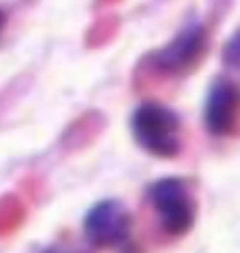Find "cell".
<instances>
[{
    "label": "cell",
    "mask_w": 240,
    "mask_h": 253,
    "mask_svg": "<svg viewBox=\"0 0 240 253\" xmlns=\"http://www.w3.org/2000/svg\"><path fill=\"white\" fill-rule=\"evenodd\" d=\"M131 131H133L137 144L153 157L172 159L180 153V120L165 105H140L131 118Z\"/></svg>",
    "instance_id": "1"
},
{
    "label": "cell",
    "mask_w": 240,
    "mask_h": 253,
    "mask_svg": "<svg viewBox=\"0 0 240 253\" xmlns=\"http://www.w3.org/2000/svg\"><path fill=\"white\" fill-rule=\"evenodd\" d=\"M150 202L159 212L163 230L172 236H182L195 221V206L180 178H161L150 187Z\"/></svg>",
    "instance_id": "2"
},
{
    "label": "cell",
    "mask_w": 240,
    "mask_h": 253,
    "mask_svg": "<svg viewBox=\"0 0 240 253\" xmlns=\"http://www.w3.org/2000/svg\"><path fill=\"white\" fill-rule=\"evenodd\" d=\"M131 230V217L120 202L105 200L99 202L88 211L84 219V232L88 240L94 247H103V249H112V247L122 245L129 236Z\"/></svg>",
    "instance_id": "3"
},
{
    "label": "cell",
    "mask_w": 240,
    "mask_h": 253,
    "mask_svg": "<svg viewBox=\"0 0 240 253\" xmlns=\"http://www.w3.org/2000/svg\"><path fill=\"white\" fill-rule=\"evenodd\" d=\"M204 47L206 35L201 26L185 28L167 45H163L153 54V65L163 73H185L200 60Z\"/></svg>",
    "instance_id": "4"
},
{
    "label": "cell",
    "mask_w": 240,
    "mask_h": 253,
    "mask_svg": "<svg viewBox=\"0 0 240 253\" xmlns=\"http://www.w3.org/2000/svg\"><path fill=\"white\" fill-rule=\"evenodd\" d=\"M238 112V90L230 82H219L212 86L206 101V126L210 133L225 135L234 129Z\"/></svg>",
    "instance_id": "5"
},
{
    "label": "cell",
    "mask_w": 240,
    "mask_h": 253,
    "mask_svg": "<svg viewBox=\"0 0 240 253\" xmlns=\"http://www.w3.org/2000/svg\"><path fill=\"white\" fill-rule=\"evenodd\" d=\"M223 58H225L227 65L240 69V33L227 41V45L223 49Z\"/></svg>",
    "instance_id": "6"
},
{
    "label": "cell",
    "mask_w": 240,
    "mask_h": 253,
    "mask_svg": "<svg viewBox=\"0 0 240 253\" xmlns=\"http://www.w3.org/2000/svg\"><path fill=\"white\" fill-rule=\"evenodd\" d=\"M4 24H7V17H4V11H2V9H0V33H2Z\"/></svg>",
    "instance_id": "7"
},
{
    "label": "cell",
    "mask_w": 240,
    "mask_h": 253,
    "mask_svg": "<svg viewBox=\"0 0 240 253\" xmlns=\"http://www.w3.org/2000/svg\"><path fill=\"white\" fill-rule=\"evenodd\" d=\"M45 253H62V251H56V249H49V251H45Z\"/></svg>",
    "instance_id": "8"
}]
</instances>
